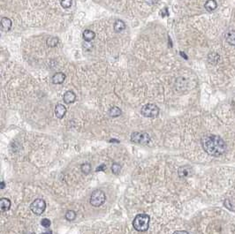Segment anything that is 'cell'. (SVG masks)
I'll use <instances>...</instances> for the list:
<instances>
[{
    "mask_svg": "<svg viewBox=\"0 0 235 234\" xmlns=\"http://www.w3.org/2000/svg\"><path fill=\"white\" fill-rule=\"evenodd\" d=\"M66 113V108L63 104H57L55 108V115L57 118H63Z\"/></svg>",
    "mask_w": 235,
    "mask_h": 234,
    "instance_id": "obj_7",
    "label": "cell"
},
{
    "mask_svg": "<svg viewBox=\"0 0 235 234\" xmlns=\"http://www.w3.org/2000/svg\"><path fill=\"white\" fill-rule=\"evenodd\" d=\"M180 54L182 55V57H183V58H185V59H188V58H187V56H186V54H184V53H182V52H180Z\"/></svg>",
    "mask_w": 235,
    "mask_h": 234,
    "instance_id": "obj_30",
    "label": "cell"
},
{
    "mask_svg": "<svg viewBox=\"0 0 235 234\" xmlns=\"http://www.w3.org/2000/svg\"><path fill=\"white\" fill-rule=\"evenodd\" d=\"M5 188V182L1 181V189H4Z\"/></svg>",
    "mask_w": 235,
    "mask_h": 234,
    "instance_id": "obj_29",
    "label": "cell"
},
{
    "mask_svg": "<svg viewBox=\"0 0 235 234\" xmlns=\"http://www.w3.org/2000/svg\"><path fill=\"white\" fill-rule=\"evenodd\" d=\"M30 209L35 215H42L46 209V202L44 200L36 199L30 205Z\"/></svg>",
    "mask_w": 235,
    "mask_h": 234,
    "instance_id": "obj_6",
    "label": "cell"
},
{
    "mask_svg": "<svg viewBox=\"0 0 235 234\" xmlns=\"http://www.w3.org/2000/svg\"><path fill=\"white\" fill-rule=\"evenodd\" d=\"M178 173L180 178H187L191 173V168L189 166H182L179 169Z\"/></svg>",
    "mask_w": 235,
    "mask_h": 234,
    "instance_id": "obj_13",
    "label": "cell"
},
{
    "mask_svg": "<svg viewBox=\"0 0 235 234\" xmlns=\"http://www.w3.org/2000/svg\"><path fill=\"white\" fill-rule=\"evenodd\" d=\"M66 74L63 73H57L52 77V82L54 84H62L66 80Z\"/></svg>",
    "mask_w": 235,
    "mask_h": 234,
    "instance_id": "obj_9",
    "label": "cell"
},
{
    "mask_svg": "<svg viewBox=\"0 0 235 234\" xmlns=\"http://www.w3.org/2000/svg\"><path fill=\"white\" fill-rule=\"evenodd\" d=\"M208 60H209V62H210V64H218V62H219V60H220V56L218 55V53L216 52L210 53L209 56H208Z\"/></svg>",
    "mask_w": 235,
    "mask_h": 234,
    "instance_id": "obj_15",
    "label": "cell"
},
{
    "mask_svg": "<svg viewBox=\"0 0 235 234\" xmlns=\"http://www.w3.org/2000/svg\"><path fill=\"white\" fill-rule=\"evenodd\" d=\"M204 7H205V9L208 12H211L217 9L218 4H217L216 0H208L205 3V5H204Z\"/></svg>",
    "mask_w": 235,
    "mask_h": 234,
    "instance_id": "obj_12",
    "label": "cell"
},
{
    "mask_svg": "<svg viewBox=\"0 0 235 234\" xmlns=\"http://www.w3.org/2000/svg\"><path fill=\"white\" fill-rule=\"evenodd\" d=\"M160 12H161V16H162V17H165V16L169 15V12H168V9H167V8H164V9H163Z\"/></svg>",
    "mask_w": 235,
    "mask_h": 234,
    "instance_id": "obj_25",
    "label": "cell"
},
{
    "mask_svg": "<svg viewBox=\"0 0 235 234\" xmlns=\"http://www.w3.org/2000/svg\"><path fill=\"white\" fill-rule=\"evenodd\" d=\"M145 1H146L149 5H151V6H152V5H155V4H156L159 0H145Z\"/></svg>",
    "mask_w": 235,
    "mask_h": 234,
    "instance_id": "obj_27",
    "label": "cell"
},
{
    "mask_svg": "<svg viewBox=\"0 0 235 234\" xmlns=\"http://www.w3.org/2000/svg\"><path fill=\"white\" fill-rule=\"evenodd\" d=\"M225 39H226V42H227L229 44L233 45V46H234L235 45V31L234 30L229 31V32L227 33L226 36H225Z\"/></svg>",
    "mask_w": 235,
    "mask_h": 234,
    "instance_id": "obj_17",
    "label": "cell"
},
{
    "mask_svg": "<svg viewBox=\"0 0 235 234\" xmlns=\"http://www.w3.org/2000/svg\"><path fill=\"white\" fill-rule=\"evenodd\" d=\"M80 169H81V171H82L84 174H88V173L91 171V164H88V163L83 164L81 165Z\"/></svg>",
    "mask_w": 235,
    "mask_h": 234,
    "instance_id": "obj_20",
    "label": "cell"
},
{
    "mask_svg": "<svg viewBox=\"0 0 235 234\" xmlns=\"http://www.w3.org/2000/svg\"><path fill=\"white\" fill-rule=\"evenodd\" d=\"M106 196L102 190H95L90 196V204L93 207H100L105 202Z\"/></svg>",
    "mask_w": 235,
    "mask_h": 234,
    "instance_id": "obj_3",
    "label": "cell"
},
{
    "mask_svg": "<svg viewBox=\"0 0 235 234\" xmlns=\"http://www.w3.org/2000/svg\"><path fill=\"white\" fill-rule=\"evenodd\" d=\"M109 115L111 117H119L121 115V110L117 106H113L109 110Z\"/></svg>",
    "mask_w": 235,
    "mask_h": 234,
    "instance_id": "obj_18",
    "label": "cell"
},
{
    "mask_svg": "<svg viewBox=\"0 0 235 234\" xmlns=\"http://www.w3.org/2000/svg\"><path fill=\"white\" fill-rule=\"evenodd\" d=\"M11 207V201L7 198H1L0 200V209L1 211H7Z\"/></svg>",
    "mask_w": 235,
    "mask_h": 234,
    "instance_id": "obj_11",
    "label": "cell"
},
{
    "mask_svg": "<svg viewBox=\"0 0 235 234\" xmlns=\"http://www.w3.org/2000/svg\"><path fill=\"white\" fill-rule=\"evenodd\" d=\"M95 37H96V34L92 30L87 29L83 32V39L86 42L92 41Z\"/></svg>",
    "mask_w": 235,
    "mask_h": 234,
    "instance_id": "obj_16",
    "label": "cell"
},
{
    "mask_svg": "<svg viewBox=\"0 0 235 234\" xmlns=\"http://www.w3.org/2000/svg\"><path fill=\"white\" fill-rule=\"evenodd\" d=\"M72 3H73V0H61L60 4H61V6H63L64 8H70L72 6Z\"/></svg>",
    "mask_w": 235,
    "mask_h": 234,
    "instance_id": "obj_23",
    "label": "cell"
},
{
    "mask_svg": "<svg viewBox=\"0 0 235 234\" xmlns=\"http://www.w3.org/2000/svg\"><path fill=\"white\" fill-rule=\"evenodd\" d=\"M203 149L210 156L220 157L226 150V145L224 140L218 135H207L201 139Z\"/></svg>",
    "mask_w": 235,
    "mask_h": 234,
    "instance_id": "obj_1",
    "label": "cell"
},
{
    "mask_svg": "<svg viewBox=\"0 0 235 234\" xmlns=\"http://www.w3.org/2000/svg\"><path fill=\"white\" fill-rule=\"evenodd\" d=\"M150 136L147 133H140V132H134L131 135V141L136 144H141V145H147L150 142Z\"/></svg>",
    "mask_w": 235,
    "mask_h": 234,
    "instance_id": "obj_4",
    "label": "cell"
},
{
    "mask_svg": "<svg viewBox=\"0 0 235 234\" xmlns=\"http://www.w3.org/2000/svg\"><path fill=\"white\" fill-rule=\"evenodd\" d=\"M58 43V38L57 37H55V36H51L48 38L47 40V45L49 47H56Z\"/></svg>",
    "mask_w": 235,
    "mask_h": 234,
    "instance_id": "obj_19",
    "label": "cell"
},
{
    "mask_svg": "<svg viewBox=\"0 0 235 234\" xmlns=\"http://www.w3.org/2000/svg\"><path fill=\"white\" fill-rule=\"evenodd\" d=\"M121 170V166L119 164L117 163H114V164L111 165V171L112 173H114L116 175H118Z\"/></svg>",
    "mask_w": 235,
    "mask_h": 234,
    "instance_id": "obj_22",
    "label": "cell"
},
{
    "mask_svg": "<svg viewBox=\"0 0 235 234\" xmlns=\"http://www.w3.org/2000/svg\"><path fill=\"white\" fill-rule=\"evenodd\" d=\"M150 217L147 214H139L134 217L133 226L137 232H146L149 226Z\"/></svg>",
    "mask_w": 235,
    "mask_h": 234,
    "instance_id": "obj_2",
    "label": "cell"
},
{
    "mask_svg": "<svg viewBox=\"0 0 235 234\" xmlns=\"http://www.w3.org/2000/svg\"><path fill=\"white\" fill-rule=\"evenodd\" d=\"M51 221L48 219V218H43V219H42V221H41V224H42V226H43V227H49L50 225H51Z\"/></svg>",
    "mask_w": 235,
    "mask_h": 234,
    "instance_id": "obj_24",
    "label": "cell"
},
{
    "mask_svg": "<svg viewBox=\"0 0 235 234\" xmlns=\"http://www.w3.org/2000/svg\"><path fill=\"white\" fill-rule=\"evenodd\" d=\"M173 234H189L188 232L186 231H176L175 232H173Z\"/></svg>",
    "mask_w": 235,
    "mask_h": 234,
    "instance_id": "obj_28",
    "label": "cell"
},
{
    "mask_svg": "<svg viewBox=\"0 0 235 234\" xmlns=\"http://www.w3.org/2000/svg\"><path fill=\"white\" fill-rule=\"evenodd\" d=\"M141 113L142 116L146 117H155L159 114V108L156 104H148L142 106Z\"/></svg>",
    "mask_w": 235,
    "mask_h": 234,
    "instance_id": "obj_5",
    "label": "cell"
},
{
    "mask_svg": "<svg viewBox=\"0 0 235 234\" xmlns=\"http://www.w3.org/2000/svg\"><path fill=\"white\" fill-rule=\"evenodd\" d=\"M106 169V166H105V164H101L99 167H97V170H96V171H100V170H104Z\"/></svg>",
    "mask_w": 235,
    "mask_h": 234,
    "instance_id": "obj_26",
    "label": "cell"
},
{
    "mask_svg": "<svg viewBox=\"0 0 235 234\" xmlns=\"http://www.w3.org/2000/svg\"><path fill=\"white\" fill-rule=\"evenodd\" d=\"M66 218L68 221H74L76 218V213L74 210H68L66 214Z\"/></svg>",
    "mask_w": 235,
    "mask_h": 234,
    "instance_id": "obj_21",
    "label": "cell"
},
{
    "mask_svg": "<svg viewBox=\"0 0 235 234\" xmlns=\"http://www.w3.org/2000/svg\"><path fill=\"white\" fill-rule=\"evenodd\" d=\"M63 99L66 104H73L76 100V95L73 91H67L64 95Z\"/></svg>",
    "mask_w": 235,
    "mask_h": 234,
    "instance_id": "obj_8",
    "label": "cell"
},
{
    "mask_svg": "<svg viewBox=\"0 0 235 234\" xmlns=\"http://www.w3.org/2000/svg\"><path fill=\"white\" fill-rule=\"evenodd\" d=\"M113 29H114L115 32L117 33H120L121 31L126 29V24L123 20H116L114 23V26H113Z\"/></svg>",
    "mask_w": 235,
    "mask_h": 234,
    "instance_id": "obj_14",
    "label": "cell"
},
{
    "mask_svg": "<svg viewBox=\"0 0 235 234\" xmlns=\"http://www.w3.org/2000/svg\"><path fill=\"white\" fill-rule=\"evenodd\" d=\"M12 22L9 18L4 17L1 19V26H2V29L5 31H9L11 29Z\"/></svg>",
    "mask_w": 235,
    "mask_h": 234,
    "instance_id": "obj_10",
    "label": "cell"
}]
</instances>
